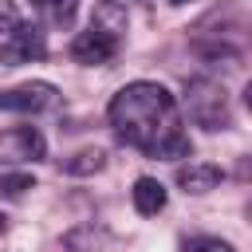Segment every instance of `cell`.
Listing matches in <instances>:
<instances>
[{
	"mask_svg": "<svg viewBox=\"0 0 252 252\" xmlns=\"http://www.w3.org/2000/svg\"><path fill=\"white\" fill-rule=\"evenodd\" d=\"M110 126L114 134L142 150L146 158H165V161H177V158H189L193 142L189 134L181 130V110H177V98L161 87V83H150V79H138V83H126L110 106Z\"/></svg>",
	"mask_w": 252,
	"mask_h": 252,
	"instance_id": "obj_1",
	"label": "cell"
},
{
	"mask_svg": "<svg viewBox=\"0 0 252 252\" xmlns=\"http://www.w3.org/2000/svg\"><path fill=\"white\" fill-rule=\"evenodd\" d=\"M122 39H126V8L118 0H102V4H94L87 32L75 35L71 55H75V63L98 67V63H110L118 55Z\"/></svg>",
	"mask_w": 252,
	"mask_h": 252,
	"instance_id": "obj_2",
	"label": "cell"
},
{
	"mask_svg": "<svg viewBox=\"0 0 252 252\" xmlns=\"http://www.w3.org/2000/svg\"><path fill=\"white\" fill-rule=\"evenodd\" d=\"M185 102H189V118H193L197 126H205V130H224V126L232 122V114H228V94H224V87L213 83V79H193V83L185 87Z\"/></svg>",
	"mask_w": 252,
	"mask_h": 252,
	"instance_id": "obj_3",
	"label": "cell"
},
{
	"mask_svg": "<svg viewBox=\"0 0 252 252\" xmlns=\"http://www.w3.org/2000/svg\"><path fill=\"white\" fill-rule=\"evenodd\" d=\"M47 55V39L35 24H16L8 39L0 43V67H20V63H39Z\"/></svg>",
	"mask_w": 252,
	"mask_h": 252,
	"instance_id": "obj_4",
	"label": "cell"
},
{
	"mask_svg": "<svg viewBox=\"0 0 252 252\" xmlns=\"http://www.w3.org/2000/svg\"><path fill=\"white\" fill-rule=\"evenodd\" d=\"M47 158V142L35 126H12V130H0V161H43Z\"/></svg>",
	"mask_w": 252,
	"mask_h": 252,
	"instance_id": "obj_5",
	"label": "cell"
},
{
	"mask_svg": "<svg viewBox=\"0 0 252 252\" xmlns=\"http://www.w3.org/2000/svg\"><path fill=\"white\" fill-rule=\"evenodd\" d=\"M59 98V91L51 83H20V87H8L0 91V110H16V114H39V110H51Z\"/></svg>",
	"mask_w": 252,
	"mask_h": 252,
	"instance_id": "obj_6",
	"label": "cell"
},
{
	"mask_svg": "<svg viewBox=\"0 0 252 252\" xmlns=\"http://www.w3.org/2000/svg\"><path fill=\"white\" fill-rule=\"evenodd\" d=\"M220 165H209V161H201V165H181L177 169V185L185 189V193H209V189H217L220 185Z\"/></svg>",
	"mask_w": 252,
	"mask_h": 252,
	"instance_id": "obj_7",
	"label": "cell"
},
{
	"mask_svg": "<svg viewBox=\"0 0 252 252\" xmlns=\"http://www.w3.org/2000/svg\"><path fill=\"white\" fill-rule=\"evenodd\" d=\"M134 209H138L142 217L161 213V209H165V185L154 181V177H138V181H134Z\"/></svg>",
	"mask_w": 252,
	"mask_h": 252,
	"instance_id": "obj_8",
	"label": "cell"
},
{
	"mask_svg": "<svg viewBox=\"0 0 252 252\" xmlns=\"http://www.w3.org/2000/svg\"><path fill=\"white\" fill-rule=\"evenodd\" d=\"M32 8L51 28H71L75 24V12H79V0H32Z\"/></svg>",
	"mask_w": 252,
	"mask_h": 252,
	"instance_id": "obj_9",
	"label": "cell"
},
{
	"mask_svg": "<svg viewBox=\"0 0 252 252\" xmlns=\"http://www.w3.org/2000/svg\"><path fill=\"white\" fill-rule=\"evenodd\" d=\"M102 158H106L102 150H79L75 158L63 161V173H79V177H83V173H98V169H102Z\"/></svg>",
	"mask_w": 252,
	"mask_h": 252,
	"instance_id": "obj_10",
	"label": "cell"
},
{
	"mask_svg": "<svg viewBox=\"0 0 252 252\" xmlns=\"http://www.w3.org/2000/svg\"><path fill=\"white\" fill-rule=\"evenodd\" d=\"M28 189H35L32 173H4V177H0V193H4V197H24Z\"/></svg>",
	"mask_w": 252,
	"mask_h": 252,
	"instance_id": "obj_11",
	"label": "cell"
},
{
	"mask_svg": "<svg viewBox=\"0 0 252 252\" xmlns=\"http://www.w3.org/2000/svg\"><path fill=\"white\" fill-rule=\"evenodd\" d=\"M181 252H232V244L220 240V236H193V240L181 244Z\"/></svg>",
	"mask_w": 252,
	"mask_h": 252,
	"instance_id": "obj_12",
	"label": "cell"
},
{
	"mask_svg": "<svg viewBox=\"0 0 252 252\" xmlns=\"http://www.w3.org/2000/svg\"><path fill=\"white\" fill-rule=\"evenodd\" d=\"M20 24V12H16V4L12 0H0V32H12Z\"/></svg>",
	"mask_w": 252,
	"mask_h": 252,
	"instance_id": "obj_13",
	"label": "cell"
},
{
	"mask_svg": "<svg viewBox=\"0 0 252 252\" xmlns=\"http://www.w3.org/2000/svg\"><path fill=\"white\" fill-rule=\"evenodd\" d=\"M169 4H189V0H169Z\"/></svg>",
	"mask_w": 252,
	"mask_h": 252,
	"instance_id": "obj_14",
	"label": "cell"
},
{
	"mask_svg": "<svg viewBox=\"0 0 252 252\" xmlns=\"http://www.w3.org/2000/svg\"><path fill=\"white\" fill-rule=\"evenodd\" d=\"M0 232H4V213H0Z\"/></svg>",
	"mask_w": 252,
	"mask_h": 252,
	"instance_id": "obj_15",
	"label": "cell"
}]
</instances>
